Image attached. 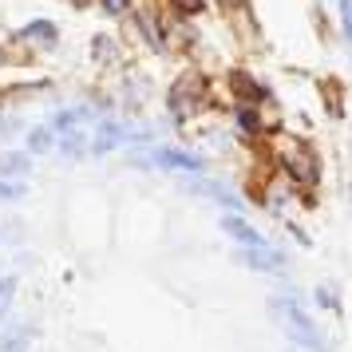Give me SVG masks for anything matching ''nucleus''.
Listing matches in <instances>:
<instances>
[{
	"label": "nucleus",
	"mask_w": 352,
	"mask_h": 352,
	"mask_svg": "<svg viewBox=\"0 0 352 352\" xmlns=\"http://www.w3.org/2000/svg\"><path fill=\"white\" fill-rule=\"evenodd\" d=\"M273 313L281 320V329L289 333V340L297 344V349H309V352H324V336L313 320L305 317V309L297 301H289V297H277L273 301Z\"/></svg>",
	"instance_id": "f257e3e1"
},
{
	"label": "nucleus",
	"mask_w": 352,
	"mask_h": 352,
	"mask_svg": "<svg viewBox=\"0 0 352 352\" xmlns=\"http://www.w3.org/2000/svg\"><path fill=\"white\" fill-rule=\"evenodd\" d=\"M281 166H285V175L293 178L297 186H317L320 162H317V155H313L305 143H297V139H285V143H281Z\"/></svg>",
	"instance_id": "f03ea898"
},
{
	"label": "nucleus",
	"mask_w": 352,
	"mask_h": 352,
	"mask_svg": "<svg viewBox=\"0 0 352 352\" xmlns=\"http://www.w3.org/2000/svg\"><path fill=\"white\" fill-rule=\"evenodd\" d=\"M166 103H170V115L182 123V119H190V115L206 103V83L198 80V76H182V80L170 87V99H166Z\"/></svg>",
	"instance_id": "7ed1b4c3"
},
{
	"label": "nucleus",
	"mask_w": 352,
	"mask_h": 352,
	"mask_svg": "<svg viewBox=\"0 0 352 352\" xmlns=\"http://www.w3.org/2000/svg\"><path fill=\"white\" fill-rule=\"evenodd\" d=\"M131 139V131L127 127H119V123H111V119H103L96 127V135L87 139V155H107V151H115L119 143H127Z\"/></svg>",
	"instance_id": "20e7f679"
},
{
	"label": "nucleus",
	"mask_w": 352,
	"mask_h": 352,
	"mask_svg": "<svg viewBox=\"0 0 352 352\" xmlns=\"http://www.w3.org/2000/svg\"><path fill=\"white\" fill-rule=\"evenodd\" d=\"M146 159L155 162V166H166V170H190V175L202 170V159H198V155H190V151H175V146H159V151H151Z\"/></svg>",
	"instance_id": "39448f33"
},
{
	"label": "nucleus",
	"mask_w": 352,
	"mask_h": 352,
	"mask_svg": "<svg viewBox=\"0 0 352 352\" xmlns=\"http://www.w3.org/2000/svg\"><path fill=\"white\" fill-rule=\"evenodd\" d=\"M222 230H226L234 241H238L241 250H265L261 230H254V226L245 222V218H238V214H226V218H222Z\"/></svg>",
	"instance_id": "423d86ee"
},
{
	"label": "nucleus",
	"mask_w": 352,
	"mask_h": 352,
	"mask_svg": "<svg viewBox=\"0 0 352 352\" xmlns=\"http://www.w3.org/2000/svg\"><path fill=\"white\" fill-rule=\"evenodd\" d=\"M241 261H245V265H254V270H281V265H285V257L277 254V250H270V245H265V250H241Z\"/></svg>",
	"instance_id": "0eeeda50"
},
{
	"label": "nucleus",
	"mask_w": 352,
	"mask_h": 352,
	"mask_svg": "<svg viewBox=\"0 0 352 352\" xmlns=\"http://www.w3.org/2000/svg\"><path fill=\"white\" fill-rule=\"evenodd\" d=\"M32 170V159L28 155H16V151H4L0 155V178L8 182V178H24Z\"/></svg>",
	"instance_id": "6e6552de"
},
{
	"label": "nucleus",
	"mask_w": 352,
	"mask_h": 352,
	"mask_svg": "<svg viewBox=\"0 0 352 352\" xmlns=\"http://www.w3.org/2000/svg\"><path fill=\"white\" fill-rule=\"evenodd\" d=\"M28 340H32V329L28 324H16L0 336V352H28Z\"/></svg>",
	"instance_id": "1a4fd4ad"
},
{
	"label": "nucleus",
	"mask_w": 352,
	"mask_h": 352,
	"mask_svg": "<svg viewBox=\"0 0 352 352\" xmlns=\"http://www.w3.org/2000/svg\"><path fill=\"white\" fill-rule=\"evenodd\" d=\"M83 151H87V131H64V135H60V155H64V159H80Z\"/></svg>",
	"instance_id": "9d476101"
},
{
	"label": "nucleus",
	"mask_w": 352,
	"mask_h": 352,
	"mask_svg": "<svg viewBox=\"0 0 352 352\" xmlns=\"http://www.w3.org/2000/svg\"><path fill=\"white\" fill-rule=\"evenodd\" d=\"M230 83H234V91H238L245 103H257V99H265V91H261V87L250 80V76H241V72H234V76H230Z\"/></svg>",
	"instance_id": "9b49d317"
},
{
	"label": "nucleus",
	"mask_w": 352,
	"mask_h": 352,
	"mask_svg": "<svg viewBox=\"0 0 352 352\" xmlns=\"http://www.w3.org/2000/svg\"><path fill=\"white\" fill-rule=\"evenodd\" d=\"M12 301H16V277H0V324L12 313Z\"/></svg>",
	"instance_id": "f8f14e48"
},
{
	"label": "nucleus",
	"mask_w": 352,
	"mask_h": 352,
	"mask_svg": "<svg viewBox=\"0 0 352 352\" xmlns=\"http://www.w3.org/2000/svg\"><path fill=\"white\" fill-rule=\"evenodd\" d=\"M52 127H36V131H28V151L32 155H44V151H52Z\"/></svg>",
	"instance_id": "ddd939ff"
},
{
	"label": "nucleus",
	"mask_w": 352,
	"mask_h": 352,
	"mask_svg": "<svg viewBox=\"0 0 352 352\" xmlns=\"http://www.w3.org/2000/svg\"><path fill=\"white\" fill-rule=\"evenodd\" d=\"M24 36H28V40H40V44H52V40H56V28H52L48 20H36V24L24 28Z\"/></svg>",
	"instance_id": "4468645a"
},
{
	"label": "nucleus",
	"mask_w": 352,
	"mask_h": 352,
	"mask_svg": "<svg viewBox=\"0 0 352 352\" xmlns=\"http://www.w3.org/2000/svg\"><path fill=\"white\" fill-rule=\"evenodd\" d=\"M91 52H96V60H99V64H115V44L107 40V36H96Z\"/></svg>",
	"instance_id": "2eb2a0df"
},
{
	"label": "nucleus",
	"mask_w": 352,
	"mask_h": 352,
	"mask_svg": "<svg viewBox=\"0 0 352 352\" xmlns=\"http://www.w3.org/2000/svg\"><path fill=\"white\" fill-rule=\"evenodd\" d=\"M238 127L245 131V135H257V131H261V119H257L254 107H241L238 111Z\"/></svg>",
	"instance_id": "dca6fc26"
},
{
	"label": "nucleus",
	"mask_w": 352,
	"mask_h": 352,
	"mask_svg": "<svg viewBox=\"0 0 352 352\" xmlns=\"http://www.w3.org/2000/svg\"><path fill=\"white\" fill-rule=\"evenodd\" d=\"M0 198H4V202H16V198H24V186H20V182H4V178H0Z\"/></svg>",
	"instance_id": "f3484780"
},
{
	"label": "nucleus",
	"mask_w": 352,
	"mask_h": 352,
	"mask_svg": "<svg viewBox=\"0 0 352 352\" xmlns=\"http://www.w3.org/2000/svg\"><path fill=\"white\" fill-rule=\"evenodd\" d=\"M317 301L324 305V309H333V313H340V297H336V289H317Z\"/></svg>",
	"instance_id": "a211bd4d"
},
{
	"label": "nucleus",
	"mask_w": 352,
	"mask_h": 352,
	"mask_svg": "<svg viewBox=\"0 0 352 352\" xmlns=\"http://www.w3.org/2000/svg\"><path fill=\"white\" fill-rule=\"evenodd\" d=\"M340 16H344V36L352 40V0H340Z\"/></svg>",
	"instance_id": "6ab92c4d"
},
{
	"label": "nucleus",
	"mask_w": 352,
	"mask_h": 352,
	"mask_svg": "<svg viewBox=\"0 0 352 352\" xmlns=\"http://www.w3.org/2000/svg\"><path fill=\"white\" fill-rule=\"evenodd\" d=\"M99 4H103V8H107L111 16H119V12H127V4H131V0H99Z\"/></svg>",
	"instance_id": "aec40b11"
},
{
	"label": "nucleus",
	"mask_w": 352,
	"mask_h": 352,
	"mask_svg": "<svg viewBox=\"0 0 352 352\" xmlns=\"http://www.w3.org/2000/svg\"><path fill=\"white\" fill-rule=\"evenodd\" d=\"M170 4H175L178 12H198L202 8V0H170Z\"/></svg>",
	"instance_id": "412c9836"
},
{
	"label": "nucleus",
	"mask_w": 352,
	"mask_h": 352,
	"mask_svg": "<svg viewBox=\"0 0 352 352\" xmlns=\"http://www.w3.org/2000/svg\"><path fill=\"white\" fill-rule=\"evenodd\" d=\"M222 4H238V0H222Z\"/></svg>",
	"instance_id": "4be33fe9"
},
{
	"label": "nucleus",
	"mask_w": 352,
	"mask_h": 352,
	"mask_svg": "<svg viewBox=\"0 0 352 352\" xmlns=\"http://www.w3.org/2000/svg\"><path fill=\"white\" fill-rule=\"evenodd\" d=\"M0 250H4V238H0Z\"/></svg>",
	"instance_id": "5701e85b"
}]
</instances>
